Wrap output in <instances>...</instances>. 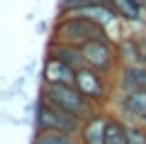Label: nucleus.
<instances>
[{
    "label": "nucleus",
    "instance_id": "f257e3e1",
    "mask_svg": "<svg viewBox=\"0 0 146 144\" xmlns=\"http://www.w3.org/2000/svg\"><path fill=\"white\" fill-rule=\"evenodd\" d=\"M51 39L63 42V44H73V46H83L93 39H115V37L107 27H102L95 20L78 17V15H58Z\"/></svg>",
    "mask_w": 146,
    "mask_h": 144
},
{
    "label": "nucleus",
    "instance_id": "f03ea898",
    "mask_svg": "<svg viewBox=\"0 0 146 144\" xmlns=\"http://www.w3.org/2000/svg\"><path fill=\"white\" fill-rule=\"evenodd\" d=\"M39 98L61 108V110H66V113H71V115H76L80 120H88L98 110H102L95 103H90L76 88V83H42L39 86Z\"/></svg>",
    "mask_w": 146,
    "mask_h": 144
},
{
    "label": "nucleus",
    "instance_id": "7ed1b4c3",
    "mask_svg": "<svg viewBox=\"0 0 146 144\" xmlns=\"http://www.w3.org/2000/svg\"><path fill=\"white\" fill-rule=\"evenodd\" d=\"M32 125H34V132H66V134H80L83 120L39 98V100L34 103Z\"/></svg>",
    "mask_w": 146,
    "mask_h": 144
},
{
    "label": "nucleus",
    "instance_id": "20e7f679",
    "mask_svg": "<svg viewBox=\"0 0 146 144\" xmlns=\"http://www.w3.org/2000/svg\"><path fill=\"white\" fill-rule=\"evenodd\" d=\"M76 88L83 93L90 103H95L98 108H107L112 93H115V78L100 73L98 68L83 66L76 71Z\"/></svg>",
    "mask_w": 146,
    "mask_h": 144
},
{
    "label": "nucleus",
    "instance_id": "39448f33",
    "mask_svg": "<svg viewBox=\"0 0 146 144\" xmlns=\"http://www.w3.org/2000/svg\"><path fill=\"white\" fill-rule=\"evenodd\" d=\"M83 52V59H85V66L90 68H98L100 73L115 78L117 71H119V56H117V44L115 39H93L88 44L80 46Z\"/></svg>",
    "mask_w": 146,
    "mask_h": 144
},
{
    "label": "nucleus",
    "instance_id": "423d86ee",
    "mask_svg": "<svg viewBox=\"0 0 146 144\" xmlns=\"http://www.w3.org/2000/svg\"><path fill=\"white\" fill-rule=\"evenodd\" d=\"M107 110L127 125H141V120L146 117V90H115L107 103Z\"/></svg>",
    "mask_w": 146,
    "mask_h": 144
},
{
    "label": "nucleus",
    "instance_id": "0eeeda50",
    "mask_svg": "<svg viewBox=\"0 0 146 144\" xmlns=\"http://www.w3.org/2000/svg\"><path fill=\"white\" fill-rule=\"evenodd\" d=\"M110 113L107 108L98 110L93 117L83 120V127H80V142L83 144H105V137H107V125H110Z\"/></svg>",
    "mask_w": 146,
    "mask_h": 144
},
{
    "label": "nucleus",
    "instance_id": "6e6552de",
    "mask_svg": "<svg viewBox=\"0 0 146 144\" xmlns=\"http://www.w3.org/2000/svg\"><path fill=\"white\" fill-rule=\"evenodd\" d=\"M117 44V56H119L122 66H144V52H141V42L139 34H131V32H124L115 39Z\"/></svg>",
    "mask_w": 146,
    "mask_h": 144
},
{
    "label": "nucleus",
    "instance_id": "1a4fd4ad",
    "mask_svg": "<svg viewBox=\"0 0 146 144\" xmlns=\"http://www.w3.org/2000/svg\"><path fill=\"white\" fill-rule=\"evenodd\" d=\"M42 83H76V68L56 56H44Z\"/></svg>",
    "mask_w": 146,
    "mask_h": 144
},
{
    "label": "nucleus",
    "instance_id": "9d476101",
    "mask_svg": "<svg viewBox=\"0 0 146 144\" xmlns=\"http://www.w3.org/2000/svg\"><path fill=\"white\" fill-rule=\"evenodd\" d=\"M115 90H146V66H119L115 76Z\"/></svg>",
    "mask_w": 146,
    "mask_h": 144
},
{
    "label": "nucleus",
    "instance_id": "9b49d317",
    "mask_svg": "<svg viewBox=\"0 0 146 144\" xmlns=\"http://www.w3.org/2000/svg\"><path fill=\"white\" fill-rule=\"evenodd\" d=\"M46 54H49V56L61 59V61H66L68 66H73L76 71L85 66V59H83L80 46H73V44H63V42L49 39V44H46Z\"/></svg>",
    "mask_w": 146,
    "mask_h": 144
},
{
    "label": "nucleus",
    "instance_id": "f8f14e48",
    "mask_svg": "<svg viewBox=\"0 0 146 144\" xmlns=\"http://www.w3.org/2000/svg\"><path fill=\"white\" fill-rule=\"evenodd\" d=\"M32 144H83L78 134L66 132H34Z\"/></svg>",
    "mask_w": 146,
    "mask_h": 144
},
{
    "label": "nucleus",
    "instance_id": "ddd939ff",
    "mask_svg": "<svg viewBox=\"0 0 146 144\" xmlns=\"http://www.w3.org/2000/svg\"><path fill=\"white\" fill-rule=\"evenodd\" d=\"M105 144H129V137H127V122H122L119 117H110L107 125V137H105Z\"/></svg>",
    "mask_w": 146,
    "mask_h": 144
},
{
    "label": "nucleus",
    "instance_id": "4468645a",
    "mask_svg": "<svg viewBox=\"0 0 146 144\" xmlns=\"http://www.w3.org/2000/svg\"><path fill=\"white\" fill-rule=\"evenodd\" d=\"M127 137L129 144H146V129L141 125H127Z\"/></svg>",
    "mask_w": 146,
    "mask_h": 144
},
{
    "label": "nucleus",
    "instance_id": "2eb2a0df",
    "mask_svg": "<svg viewBox=\"0 0 146 144\" xmlns=\"http://www.w3.org/2000/svg\"><path fill=\"white\" fill-rule=\"evenodd\" d=\"M88 3H93V0H56V7H58V15H63V12H73L88 5Z\"/></svg>",
    "mask_w": 146,
    "mask_h": 144
},
{
    "label": "nucleus",
    "instance_id": "dca6fc26",
    "mask_svg": "<svg viewBox=\"0 0 146 144\" xmlns=\"http://www.w3.org/2000/svg\"><path fill=\"white\" fill-rule=\"evenodd\" d=\"M141 127H144V129H146V117H144V120H141Z\"/></svg>",
    "mask_w": 146,
    "mask_h": 144
}]
</instances>
